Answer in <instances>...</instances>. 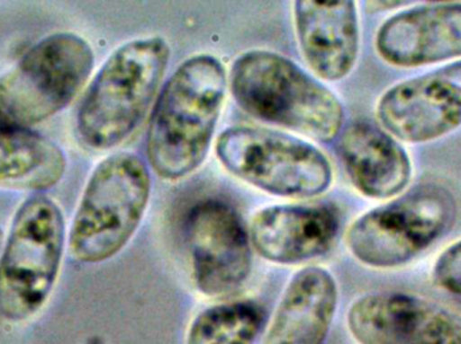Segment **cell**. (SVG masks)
Instances as JSON below:
<instances>
[{"label": "cell", "instance_id": "6", "mask_svg": "<svg viewBox=\"0 0 461 344\" xmlns=\"http://www.w3.org/2000/svg\"><path fill=\"white\" fill-rule=\"evenodd\" d=\"M95 67L88 40L54 32L0 75V126L32 128L72 104Z\"/></svg>", "mask_w": 461, "mask_h": 344}, {"label": "cell", "instance_id": "16", "mask_svg": "<svg viewBox=\"0 0 461 344\" xmlns=\"http://www.w3.org/2000/svg\"><path fill=\"white\" fill-rule=\"evenodd\" d=\"M338 302V284L328 270H300L287 286L263 344H324Z\"/></svg>", "mask_w": 461, "mask_h": 344}, {"label": "cell", "instance_id": "13", "mask_svg": "<svg viewBox=\"0 0 461 344\" xmlns=\"http://www.w3.org/2000/svg\"><path fill=\"white\" fill-rule=\"evenodd\" d=\"M298 48L312 72L324 81L343 80L359 57L357 0H293Z\"/></svg>", "mask_w": 461, "mask_h": 344}, {"label": "cell", "instance_id": "5", "mask_svg": "<svg viewBox=\"0 0 461 344\" xmlns=\"http://www.w3.org/2000/svg\"><path fill=\"white\" fill-rule=\"evenodd\" d=\"M150 192V173L140 156L116 153L103 159L86 181L70 225V257L100 264L121 253L142 222Z\"/></svg>", "mask_w": 461, "mask_h": 344}, {"label": "cell", "instance_id": "12", "mask_svg": "<svg viewBox=\"0 0 461 344\" xmlns=\"http://www.w3.org/2000/svg\"><path fill=\"white\" fill-rule=\"evenodd\" d=\"M376 53L393 66L413 69L461 58V3H438L395 13L375 37Z\"/></svg>", "mask_w": 461, "mask_h": 344}, {"label": "cell", "instance_id": "20", "mask_svg": "<svg viewBox=\"0 0 461 344\" xmlns=\"http://www.w3.org/2000/svg\"><path fill=\"white\" fill-rule=\"evenodd\" d=\"M455 0H367V8L370 13H384V11L397 10L405 5L416 3H451Z\"/></svg>", "mask_w": 461, "mask_h": 344}, {"label": "cell", "instance_id": "15", "mask_svg": "<svg viewBox=\"0 0 461 344\" xmlns=\"http://www.w3.org/2000/svg\"><path fill=\"white\" fill-rule=\"evenodd\" d=\"M339 153L355 189L371 199H390L411 183V162L405 148L382 127L351 124L341 135Z\"/></svg>", "mask_w": 461, "mask_h": 344}, {"label": "cell", "instance_id": "11", "mask_svg": "<svg viewBox=\"0 0 461 344\" xmlns=\"http://www.w3.org/2000/svg\"><path fill=\"white\" fill-rule=\"evenodd\" d=\"M347 323L359 344H461V316L403 292L360 297L349 308Z\"/></svg>", "mask_w": 461, "mask_h": 344}, {"label": "cell", "instance_id": "7", "mask_svg": "<svg viewBox=\"0 0 461 344\" xmlns=\"http://www.w3.org/2000/svg\"><path fill=\"white\" fill-rule=\"evenodd\" d=\"M455 218L454 195L444 187L422 184L359 216L346 243L362 264L393 269L427 251L451 229Z\"/></svg>", "mask_w": 461, "mask_h": 344}, {"label": "cell", "instance_id": "10", "mask_svg": "<svg viewBox=\"0 0 461 344\" xmlns=\"http://www.w3.org/2000/svg\"><path fill=\"white\" fill-rule=\"evenodd\" d=\"M382 128L409 145L435 142L461 127V59L387 89L376 105Z\"/></svg>", "mask_w": 461, "mask_h": 344}, {"label": "cell", "instance_id": "2", "mask_svg": "<svg viewBox=\"0 0 461 344\" xmlns=\"http://www.w3.org/2000/svg\"><path fill=\"white\" fill-rule=\"evenodd\" d=\"M229 86L239 108L263 123L322 143L335 140L343 128L338 96L282 54L244 51L232 62Z\"/></svg>", "mask_w": 461, "mask_h": 344}, {"label": "cell", "instance_id": "1", "mask_svg": "<svg viewBox=\"0 0 461 344\" xmlns=\"http://www.w3.org/2000/svg\"><path fill=\"white\" fill-rule=\"evenodd\" d=\"M229 75L221 59H185L162 89L148 132V161L165 181H180L202 167L226 102Z\"/></svg>", "mask_w": 461, "mask_h": 344}, {"label": "cell", "instance_id": "17", "mask_svg": "<svg viewBox=\"0 0 461 344\" xmlns=\"http://www.w3.org/2000/svg\"><path fill=\"white\" fill-rule=\"evenodd\" d=\"M67 164L62 148L43 135L0 126V189L46 191L61 181Z\"/></svg>", "mask_w": 461, "mask_h": 344}, {"label": "cell", "instance_id": "19", "mask_svg": "<svg viewBox=\"0 0 461 344\" xmlns=\"http://www.w3.org/2000/svg\"><path fill=\"white\" fill-rule=\"evenodd\" d=\"M432 278L438 288L461 296V240L452 243L438 256Z\"/></svg>", "mask_w": 461, "mask_h": 344}, {"label": "cell", "instance_id": "8", "mask_svg": "<svg viewBox=\"0 0 461 344\" xmlns=\"http://www.w3.org/2000/svg\"><path fill=\"white\" fill-rule=\"evenodd\" d=\"M215 150L227 172L276 197H317L332 184L327 156L284 132L232 127L221 132Z\"/></svg>", "mask_w": 461, "mask_h": 344}, {"label": "cell", "instance_id": "14", "mask_svg": "<svg viewBox=\"0 0 461 344\" xmlns=\"http://www.w3.org/2000/svg\"><path fill=\"white\" fill-rule=\"evenodd\" d=\"M340 216L332 206H271L255 214L251 243L276 264H298L328 253L338 238Z\"/></svg>", "mask_w": 461, "mask_h": 344}, {"label": "cell", "instance_id": "9", "mask_svg": "<svg viewBox=\"0 0 461 344\" xmlns=\"http://www.w3.org/2000/svg\"><path fill=\"white\" fill-rule=\"evenodd\" d=\"M194 284L208 297L235 294L252 269L251 245L240 216L221 200L197 203L185 219Z\"/></svg>", "mask_w": 461, "mask_h": 344}, {"label": "cell", "instance_id": "4", "mask_svg": "<svg viewBox=\"0 0 461 344\" xmlns=\"http://www.w3.org/2000/svg\"><path fill=\"white\" fill-rule=\"evenodd\" d=\"M64 214L43 192L16 210L0 251V315L13 323L34 318L53 294L64 261Z\"/></svg>", "mask_w": 461, "mask_h": 344}, {"label": "cell", "instance_id": "18", "mask_svg": "<svg viewBox=\"0 0 461 344\" xmlns=\"http://www.w3.org/2000/svg\"><path fill=\"white\" fill-rule=\"evenodd\" d=\"M263 319L262 307L251 300L215 305L194 319L186 344H254Z\"/></svg>", "mask_w": 461, "mask_h": 344}, {"label": "cell", "instance_id": "3", "mask_svg": "<svg viewBox=\"0 0 461 344\" xmlns=\"http://www.w3.org/2000/svg\"><path fill=\"white\" fill-rule=\"evenodd\" d=\"M165 38H137L119 46L89 84L76 115L86 147L108 151L123 145L145 120L169 65Z\"/></svg>", "mask_w": 461, "mask_h": 344}, {"label": "cell", "instance_id": "21", "mask_svg": "<svg viewBox=\"0 0 461 344\" xmlns=\"http://www.w3.org/2000/svg\"><path fill=\"white\" fill-rule=\"evenodd\" d=\"M3 243H5V233H3L2 227H0V251H2Z\"/></svg>", "mask_w": 461, "mask_h": 344}]
</instances>
